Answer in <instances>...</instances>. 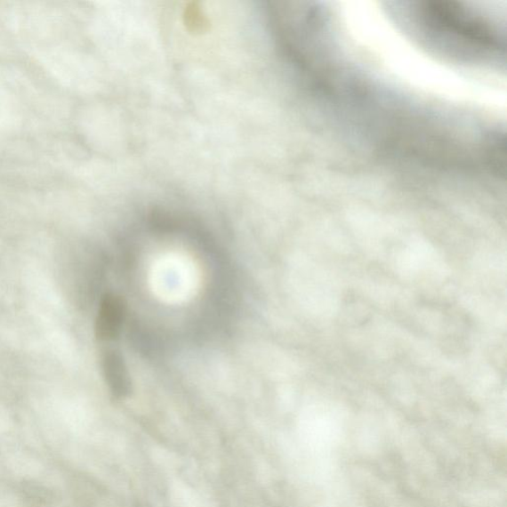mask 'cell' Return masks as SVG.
<instances>
[{
  "instance_id": "obj_1",
  "label": "cell",
  "mask_w": 507,
  "mask_h": 507,
  "mask_svg": "<svg viewBox=\"0 0 507 507\" xmlns=\"http://www.w3.org/2000/svg\"><path fill=\"white\" fill-rule=\"evenodd\" d=\"M424 25L432 39L444 47L468 51V55H486L500 50V37L495 30L471 11L459 4L428 3L422 8Z\"/></svg>"
},
{
  "instance_id": "obj_2",
  "label": "cell",
  "mask_w": 507,
  "mask_h": 507,
  "mask_svg": "<svg viewBox=\"0 0 507 507\" xmlns=\"http://www.w3.org/2000/svg\"><path fill=\"white\" fill-rule=\"evenodd\" d=\"M126 318V304L120 296L108 294L102 297L98 318L95 320V335L101 341L116 340Z\"/></svg>"
},
{
  "instance_id": "obj_3",
  "label": "cell",
  "mask_w": 507,
  "mask_h": 507,
  "mask_svg": "<svg viewBox=\"0 0 507 507\" xmlns=\"http://www.w3.org/2000/svg\"><path fill=\"white\" fill-rule=\"evenodd\" d=\"M104 379L117 398H125L131 390V381L124 358L117 351H108L102 358Z\"/></svg>"
}]
</instances>
